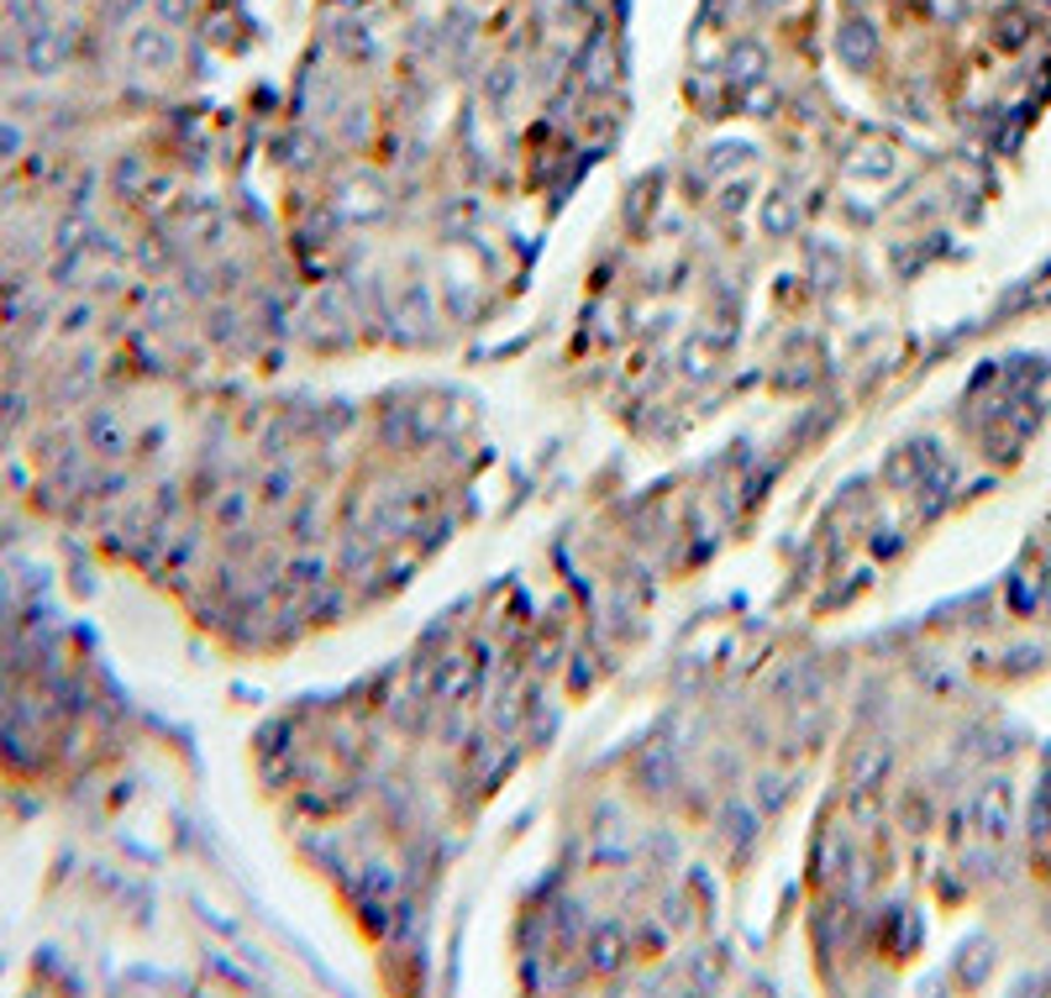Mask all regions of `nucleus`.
Returning <instances> with one entry per match:
<instances>
[{"mask_svg":"<svg viewBox=\"0 0 1051 998\" xmlns=\"http://www.w3.org/2000/svg\"><path fill=\"white\" fill-rule=\"evenodd\" d=\"M841 53H847V63H857V69L873 59V32H868V21L862 17L841 27Z\"/></svg>","mask_w":1051,"mask_h":998,"instance_id":"2","label":"nucleus"},{"mask_svg":"<svg viewBox=\"0 0 1051 998\" xmlns=\"http://www.w3.org/2000/svg\"><path fill=\"white\" fill-rule=\"evenodd\" d=\"M762 6H784V0H762Z\"/></svg>","mask_w":1051,"mask_h":998,"instance_id":"6","label":"nucleus"},{"mask_svg":"<svg viewBox=\"0 0 1051 998\" xmlns=\"http://www.w3.org/2000/svg\"><path fill=\"white\" fill-rule=\"evenodd\" d=\"M757 69H762V48H757V42H741V48L731 53V74H741V80H752Z\"/></svg>","mask_w":1051,"mask_h":998,"instance_id":"4","label":"nucleus"},{"mask_svg":"<svg viewBox=\"0 0 1051 998\" xmlns=\"http://www.w3.org/2000/svg\"><path fill=\"white\" fill-rule=\"evenodd\" d=\"M978 825H983V836L989 841H1004V831H1010V783H993L989 794H983V804H978Z\"/></svg>","mask_w":1051,"mask_h":998,"instance_id":"1","label":"nucleus"},{"mask_svg":"<svg viewBox=\"0 0 1051 998\" xmlns=\"http://www.w3.org/2000/svg\"><path fill=\"white\" fill-rule=\"evenodd\" d=\"M1031 831L1041 841H1051V778H1047V788H1041V798H1035V809H1031Z\"/></svg>","mask_w":1051,"mask_h":998,"instance_id":"5","label":"nucleus"},{"mask_svg":"<svg viewBox=\"0 0 1051 998\" xmlns=\"http://www.w3.org/2000/svg\"><path fill=\"white\" fill-rule=\"evenodd\" d=\"M1025 38H1031V17H1025V11H1004V17H999V42H1004V48H1020Z\"/></svg>","mask_w":1051,"mask_h":998,"instance_id":"3","label":"nucleus"}]
</instances>
